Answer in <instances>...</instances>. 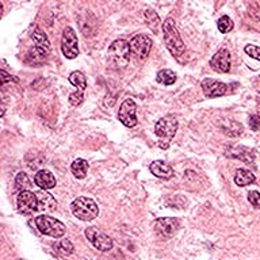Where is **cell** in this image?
<instances>
[{
    "mask_svg": "<svg viewBox=\"0 0 260 260\" xmlns=\"http://www.w3.org/2000/svg\"><path fill=\"white\" fill-rule=\"evenodd\" d=\"M71 212L76 218L80 221H92L98 217L99 214V207L97 202L87 197H79L71 203Z\"/></svg>",
    "mask_w": 260,
    "mask_h": 260,
    "instance_id": "3957f363",
    "label": "cell"
},
{
    "mask_svg": "<svg viewBox=\"0 0 260 260\" xmlns=\"http://www.w3.org/2000/svg\"><path fill=\"white\" fill-rule=\"evenodd\" d=\"M244 52L249 56V57H252L255 60L260 61V48L259 46H256V45H247L245 48H244Z\"/></svg>",
    "mask_w": 260,
    "mask_h": 260,
    "instance_id": "f546056e",
    "label": "cell"
},
{
    "mask_svg": "<svg viewBox=\"0 0 260 260\" xmlns=\"http://www.w3.org/2000/svg\"><path fill=\"white\" fill-rule=\"evenodd\" d=\"M37 198H38V210L40 212L49 213L56 210L57 202L52 194L45 193V190H41L40 193H37Z\"/></svg>",
    "mask_w": 260,
    "mask_h": 260,
    "instance_id": "e0dca14e",
    "label": "cell"
},
{
    "mask_svg": "<svg viewBox=\"0 0 260 260\" xmlns=\"http://www.w3.org/2000/svg\"><path fill=\"white\" fill-rule=\"evenodd\" d=\"M69 81H71V84L78 87V91H79V92H83V94H84L85 88H87V79H85L83 72L75 71V72L71 73V75H69Z\"/></svg>",
    "mask_w": 260,
    "mask_h": 260,
    "instance_id": "7402d4cb",
    "label": "cell"
},
{
    "mask_svg": "<svg viewBox=\"0 0 260 260\" xmlns=\"http://www.w3.org/2000/svg\"><path fill=\"white\" fill-rule=\"evenodd\" d=\"M83 102H84V94L83 92L76 91V92H73V94L69 95V103H71V106H73V107H78Z\"/></svg>",
    "mask_w": 260,
    "mask_h": 260,
    "instance_id": "f1b7e54d",
    "label": "cell"
},
{
    "mask_svg": "<svg viewBox=\"0 0 260 260\" xmlns=\"http://www.w3.org/2000/svg\"><path fill=\"white\" fill-rule=\"evenodd\" d=\"M202 91L207 98H218L224 97L225 94L228 92V85L222 83V81H218L214 79H205L202 80Z\"/></svg>",
    "mask_w": 260,
    "mask_h": 260,
    "instance_id": "4fadbf2b",
    "label": "cell"
},
{
    "mask_svg": "<svg viewBox=\"0 0 260 260\" xmlns=\"http://www.w3.org/2000/svg\"><path fill=\"white\" fill-rule=\"evenodd\" d=\"M136 111H137V106H136L133 99H130V98L125 99L120 107V111H118V120L126 127H134L139 123Z\"/></svg>",
    "mask_w": 260,
    "mask_h": 260,
    "instance_id": "9c48e42d",
    "label": "cell"
},
{
    "mask_svg": "<svg viewBox=\"0 0 260 260\" xmlns=\"http://www.w3.org/2000/svg\"><path fill=\"white\" fill-rule=\"evenodd\" d=\"M36 226L42 235L53 237V239H60L65 235V225L57 218L50 217V216H45V214L38 216L36 218Z\"/></svg>",
    "mask_w": 260,
    "mask_h": 260,
    "instance_id": "5b68a950",
    "label": "cell"
},
{
    "mask_svg": "<svg viewBox=\"0 0 260 260\" xmlns=\"http://www.w3.org/2000/svg\"><path fill=\"white\" fill-rule=\"evenodd\" d=\"M49 53H46L45 50L40 48H33L27 53V62H31V64H42L43 61L46 60Z\"/></svg>",
    "mask_w": 260,
    "mask_h": 260,
    "instance_id": "cb8c5ba5",
    "label": "cell"
},
{
    "mask_svg": "<svg viewBox=\"0 0 260 260\" xmlns=\"http://www.w3.org/2000/svg\"><path fill=\"white\" fill-rule=\"evenodd\" d=\"M88 168H90V164L87 163V160L84 159H76L71 165V171L76 179H84L88 172Z\"/></svg>",
    "mask_w": 260,
    "mask_h": 260,
    "instance_id": "ffe728a7",
    "label": "cell"
},
{
    "mask_svg": "<svg viewBox=\"0 0 260 260\" xmlns=\"http://www.w3.org/2000/svg\"><path fill=\"white\" fill-rule=\"evenodd\" d=\"M230 53L228 49L221 48L218 50L216 55L213 56L212 60H210V67L213 71L220 73H228L230 71Z\"/></svg>",
    "mask_w": 260,
    "mask_h": 260,
    "instance_id": "7c38bea8",
    "label": "cell"
},
{
    "mask_svg": "<svg viewBox=\"0 0 260 260\" xmlns=\"http://www.w3.org/2000/svg\"><path fill=\"white\" fill-rule=\"evenodd\" d=\"M248 200L255 209L260 210V193L259 191H251L248 194Z\"/></svg>",
    "mask_w": 260,
    "mask_h": 260,
    "instance_id": "4dcf8cb0",
    "label": "cell"
},
{
    "mask_svg": "<svg viewBox=\"0 0 260 260\" xmlns=\"http://www.w3.org/2000/svg\"><path fill=\"white\" fill-rule=\"evenodd\" d=\"M221 129L225 134L228 136H240L242 134V125L236 121H232V120H228L225 121L222 125H221Z\"/></svg>",
    "mask_w": 260,
    "mask_h": 260,
    "instance_id": "44dd1931",
    "label": "cell"
},
{
    "mask_svg": "<svg viewBox=\"0 0 260 260\" xmlns=\"http://www.w3.org/2000/svg\"><path fill=\"white\" fill-rule=\"evenodd\" d=\"M249 127L254 130V132H259L260 130V117L259 115H251L249 117Z\"/></svg>",
    "mask_w": 260,
    "mask_h": 260,
    "instance_id": "1f68e13d",
    "label": "cell"
},
{
    "mask_svg": "<svg viewBox=\"0 0 260 260\" xmlns=\"http://www.w3.org/2000/svg\"><path fill=\"white\" fill-rule=\"evenodd\" d=\"M56 248H57V251H59L62 256H68V255L72 254L75 247H73V244L71 242L69 239H62L60 241V244H59Z\"/></svg>",
    "mask_w": 260,
    "mask_h": 260,
    "instance_id": "83f0119b",
    "label": "cell"
},
{
    "mask_svg": "<svg viewBox=\"0 0 260 260\" xmlns=\"http://www.w3.org/2000/svg\"><path fill=\"white\" fill-rule=\"evenodd\" d=\"M158 83L164 85H172L176 81V73L171 69H161L159 71L156 76Z\"/></svg>",
    "mask_w": 260,
    "mask_h": 260,
    "instance_id": "603a6c76",
    "label": "cell"
},
{
    "mask_svg": "<svg viewBox=\"0 0 260 260\" xmlns=\"http://www.w3.org/2000/svg\"><path fill=\"white\" fill-rule=\"evenodd\" d=\"M217 27L222 34H226V33L233 30V22H232V19L228 15H224V17H221V18L218 19Z\"/></svg>",
    "mask_w": 260,
    "mask_h": 260,
    "instance_id": "d4e9b609",
    "label": "cell"
},
{
    "mask_svg": "<svg viewBox=\"0 0 260 260\" xmlns=\"http://www.w3.org/2000/svg\"><path fill=\"white\" fill-rule=\"evenodd\" d=\"M145 22L146 24L151 27L152 30H158V26L160 24V18H159V15L155 11H152V10H146L145 11Z\"/></svg>",
    "mask_w": 260,
    "mask_h": 260,
    "instance_id": "484cf974",
    "label": "cell"
},
{
    "mask_svg": "<svg viewBox=\"0 0 260 260\" xmlns=\"http://www.w3.org/2000/svg\"><path fill=\"white\" fill-rule=\"evenodd\" d=\"M255 175L249 170H245V168H240V170L236 171L235 174V183H236L239 187H245V186H249L255 181Z\"/></svg>",
    "mask_w": 260,
    "mask_h": 260,
    "instance_id": "d6986e66",
    "label": "cell"
},
{
    "mask_svg": "<svg viewBox=\"0 0 260 260\" xmlns=\"http://www.w3.org/2000/svg\"><path fill=\"white\" fill-rule=\"evenodd\" d=\"M29 186H30V179L27 178V175L24 172H19L17 178H15V187H17V190L26 191Z\"/></svg>",
    "mask_w": 260,
    "mask_h": 260,
    "instance_id": "4316f807",
    "label": "cell"
},
{
    "mask_svg": "<svg viewBox=\"0 0 260 260\" xmlns=\"http://www.w3.org/2000/svg\"><path fill=\"white\" fill-rule=\"evenodd\" d=\"M178 229H179V222L176 218H159L155 222V232L158 233V236L163 237V239L172 237L178 232Z\"/></svg>",
    "mask_w": 260,
    "mask_h": 260,
    "instance_id": "8fae6325",
    "label": "cell"
},
{
    "mask_svg": "<svg viewBox=\"0 0 260 260\" xmlns=\"http://www.w3.org/2000/svg\"><path fill=\"white\" fill-rule=\"evenodd\" d=\"M34 183H36L38 187L41 190H50V188H55L57 184L55 175L48 170H41L38 171L34 176Z\"/></svg>",
    "mask_w": 260,
    "mask_h": 260,
    "instance_id": "9a60e30c",
    "label": "cell"
},
{
    "mask_svg": "<svg viewBox=\"0 0 260 260\" xmlns=\"http://www.w3.org/2000/svg\"><path fill=\"white\" fill-rule=\"evenodd\" d=\"M130 52L137 60H145L152 50V40L145 34H137L130 40Z\"/></svg>",
    "mask_w": 260,
    "mask_h": 260,
    "instance_id": "ba28073f",
    "label": "cell"
},
{
    "mask_svg": "<svg viewBox=\"0 0 260 260\" xmlns=\"http://www.w3.org/2000/svg\"><path fill=\"white\" fill-rule=\"evenodd\" d=\"M61 52L65 59L73 60L79 56V46H78V36L72 27H67L62 33L61 38Z\"/></svg>",
    "mask_w": 260,
    "mask_h": 260,
    "instance_id": "52a82bcc",
    "label": "cell"
},
{
    "mask_svg": "<svg viewBox=\"0 0 260 260\" xmlns=\"http://www.w3.org/2000/svg\"><path fill=\"white\" fill-rule=\"evenodd\" d=\"M258 115L260 117V102H259V104H258Z\"/></svg>",
    "mask_w": 260,
    "mask_h": 260,
    "instance_id": "836d02e7",
    "label": "cell"
},
{
    "mask_svg": "<svg viewBox=\"0 0 260 260\" xmlns=\"http://www.w3.org/2000/svg\"><path fill=\"white\" fill-rule=\"evenodd\" d=\"M176 130H178V120L175 115H165L156 122L155 133L160 140L159 146L161 149H167L170 146L171 141L175 137Z\"/></svg>",
    "mask_w": 260,
    "mask_h": 260,
    "instance_id": "7a4b0ae2",
    "label": "cell"
},
{
    "mask_svg": "<svg viewBox=\"0 0 260 260\" xmlns=\"http://www.w3.org/2000/svg\"><path fill=\"white\" fill-rule=\"evenodd\" d=\"M225 155H226L229 159H239V160H241L242 163L245 164L254 163L255 160L254 149H249V148H247V146L244 145L230 146Z\"/></svg>",
    "mask_w": 260,
    "mask_h": 260,
    "instance_id": "5bb4252c",
    "label": "cell"
},
{
    "mask_svg": "<svg viewBox=\"0 0 260 260\" xmlns=\"http://www.w3.org/2000/svg\"><path fill=\"white\" fill-rule=\"evenodd\" d=\"M163 37L165 46L170 50V53L176 60H180L186 53V45L181 40L179 31L176 29L175 20L172 18H167L163 22Z\"/></svg>",
    "mask_w": 260,
    "mask_h": 260,
    "instance_id": "6da1fadb",
    "label": "cell"
},
{
    "mask_svg": "<svg viewBox=\"0 0 260 260\" xmlns=\"http://www.w3.org/2000/svg\"><path fill=\"white\" fill-rule=\"evenodd\" d=\"M130 45L126 42L125 40H117L110 45L109 52H107V57H109V62L117 69L120 68H125L130 61Z\"/></svg>",
    "mask_w": 260,
    "mask_h": 260,
    "instance_id": "277c9868",
    "label": "cell"
},
{
    "mask_svg": "<svg viewBox=\"0 0 260 260\" xmlns=\"http://www.w3.org/2000/svg\"><path fill=\"white\" fill-rule=\"evenodd\" d=\"M30 37L33 38V41L36 42V48L42 49L46 53H50V42H49L48 37L37 24L31 26Z\"/></svg>",
    "mask_w": 260,
    "mask_h": 260,
    "instance_id": "ac0fdd59",
    "label": "cell"
},
{
    "mask_svg": "<svg viewBox=\"0 0 260 260\" xmlns=\"http://www.w3.org/2000/svg\"><path fill=\"white\" fill-rule=\"evenodd\" d=\"M0 78H1V84L6 85L7 83H11V81H18V79L17 78H12L11 75H8V73L6 72V71H0Z\"/></svg>",
    "mask_w": 260,
    "mask_h": 260,
    "instance_id": "d6a6232c",
    "label": "cell"
},
{
    "mask_svg": "<svg viewBox=\"0 0 260 260\" xmlns=\"http://www.w3.org/2000/svg\"><path fill=\"white\" fill-rule=\"evenodd\" d=\"M149 170L153 175L160 179H171L174 176V168L171 167L170 164H167L163 160H156V161H152V164L149 165Z\"/></svg>",
    "mask_w": 260,
    "mask_h": 260,
    "instance_id": "2e32d148",
    "label": "cell"
},
{
    "mask_svg": "<svg viewBox=\"0 0 260 260\" xmlns=\"http://www.w3.org/2000/svg\"><path fill=\"white\" fill-rule=\"evenodd\" d=\"M87 240L100 252H109L113 249V240L104 232L99 230L95 226L87 228L84 232Z\"/></svg>",
    "mask_w": 260,
    "mask_h": 260,
    "instance_id": "8992f818",
    "label": "cell"
},
{
    "mask_svg": "<svg viewBox=\"0 0 260 260\" xmlns=\"http://www.w3.org/2000/svg\"><path fill=\"white\" fill-rule=\"evenodd\" d=\"M17 205H18V210L22 214H31L33 212L38 210V198L37 194L33 191H20L17 198Z\"/></svg>",
    "mask_w": 260,
    "mask_h": 260,
    "instance_id": "30bf717a",
    "label": "cell"
}]
</instances>
